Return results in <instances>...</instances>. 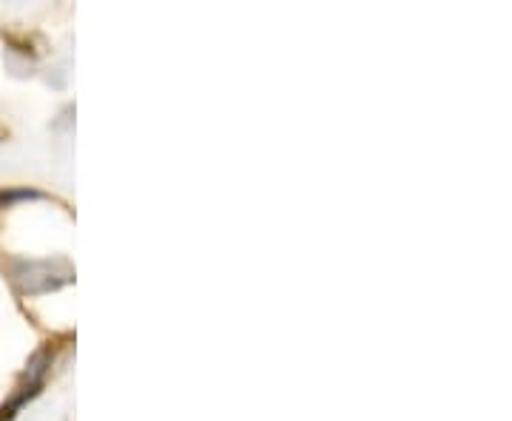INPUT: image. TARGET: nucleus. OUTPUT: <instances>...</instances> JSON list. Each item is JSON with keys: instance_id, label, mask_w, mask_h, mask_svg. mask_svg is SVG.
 I'll use <instances>...</instances> for the list:
<instances>
[{"instance_id": "nucleus-2", "label": "nucleus", "mask_w": 512, "mask_h": 421, "mask_svg": "<svg viewBox=\"0 0 512 421\" xmlns=\"http://www.w3.org/2000/svg\"><path fill=\"white\" fill-rule=\"evenodd\" d=\"M55 359H57L55 345L40 348L35 356L29 359V365H26V370H23L18 387H15V393H12V399L0 407V421L15 419V416H18V410H23V407L32 402L37 393L43 390L46 379H49V373H52V367H55Z\"/></svg>"}, {"instance_id": "nucleus-1", "label": "nucleus", "mask_w": 512, "mask_h": 421, "mask_svg": "<svg viewBox=\"0 0 512 421\" xmlns=\"http://www.w3.org/2000/svg\"><path fill=\"white\" fill-rule=\"evenodd\" d=\"M6 276L20 296H40V293L60 291L74 282V268L66 259H9Z\"/></svg>"}, {"instance_id": "nucleus-3", "label": "nucleus", "mask_w": 512, "mask_h": 421, "mask_svg": "<svg viewBox=\"0 0 512 421\" xmlns=\"http://www.w3.org/2000/svg\"><path fill=\"white\" fill-rule=\"evenodd\" d=\"M18 200H43V191L37 188H15V191H3L0 194V202H18Z\"/></svg>"}]
</instances>
